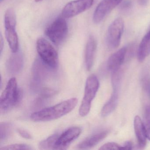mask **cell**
<instances>
[{
	"label": "cell",
	"instance_id": "cell-1",
	"mask_svg": "<svg viewBox=\"0 0 150 150\" xmlns=\"http://www.w3.org/2000/svg\"><path fill=\"white\" fill-rule=\"evenodd\" d=\"M78 102L76 98H71L49 108L34 112L30 117L34 122H46L58 119L71 112Z\"/></svg>",
	"mask_w": 150,
	"mask_h": 150
},
{
	"label": "cell",
	"instance_id": "cell-2",
	"mask_svg": "<svg viewBox=\"0 0 150 150\" xmlns=\"http://www.w3.org/2000/svg\"><path fill=\"white\" fill-rule=\"evenodd\" d=\"M21 92L17 87L15 78H12L8 82L0 98V111L5 113L13 108L21 98Z\"/></svg>",
	"mask_w": 150,
	"mask_h": 150
},
{
	"label": "cell",
	"instance_id": "cell-3",
	"mask_svg": "<svg viewBox=\"0 0 150 150\" xmlns=\"http://www.w3.org/2000/svg\"><path fill=\"white\" fill-rule=\"evenodd\" d=\"M100 83L97 77L94 74L88 78L86 81L84 96L79 110V114L82 117L86 116L89 113L91 103L99 89Z\"/></svg>",
	"mask_w": 150,
	"mask_h": 150
},
{
	"label": "cell",
	"instance_id": "cell-4",
	"mask_svg": "<svg viewBox=\"0 0 150 150\" xmlns=\"http://www.w3.org/2000/svg\"><path fill=\"white\" fill-rule=\"evenodd\" d=\"M36 49L38 55L45 64L51 68L57 67L59 64L57 52L49 41L42 38H38L37 41Z\"/></svg>",
	"mask_w": 150,
	"mask_h": 150
},
{
	"label": "cell",
	"instance_id": "cell-5",
	"mask_svg": "<svg viewBox=\"0 0 150 150\" xmlns=\"http://www.w3.org/2000/svg\"><path fill=\"white\" fill-rule=\"evenodd\" d=\"M68 26L65 18L58 17L45 30V35L53 43L59 45L67 36Z\"/></svg>",
	"mask_w": 150,
	"mask_h": 150
},
{
	"label": "cell",
	"instance_id": "cell-6",
	"mask_svg": "<svg viewBox=\"0 0 150 150\" xmlns=\"http://www.w3.org/2000/svg\"><path fill=\"white\" fill-rule=\"evenodd\" d=\"M124 28V22L122 18H117L110 25L106 39L107 45L110 49H116L119 46Z\"/></svg>",
	"mask_w": 150,
	"mask_h": 150
},
{
	"label": "cell",
	"instance_id": "cell-7",
	"mask_svg": "<svg viewBox=\"0 0 150 150\" xmlns=\"http://www.w3.org/2000/svg\"><path fill=\"white\" fill-rule=\"evenodd\" d=\"M95 0H74L67 3L62 10V16L70 18L74 17L89 9Z\"/></svg>",
	"mask_w": 150,
	"mask_h": 150
},
{
	"label": "cell",
	"instance_id": "cell-8",
	"mask_svg": "<svg viewBox=\"0 0 150 150\" xmlns=\"http://www.w3.org/2000/svg\"><path fill=\"white\" fill-rule=\"evenodd\" d=\"M123 0H102L95 10L93 21L99 23L110 13L112 10L122 2Z\"/></svg>",
	"mask_w": 150,
	"mask_h": 150
},
{
	"label": "cell",
	"instance_id": "cell-9",
	"mask_svg": "<svg viewBox=\"0 0 150 150\" xmlns=\"http://www.w3.org/2000/svg\"><path fill=\"white\" fill-rule=\"evenodd\" d=\"M81 132V129L79 127H72L67 129L59 136L55 144V149H67L70 144L79 137Z\"/></svg>",
	"mask_w": 150,
	"mask_h": 150
},
{
	"label": "cell",
	"instance_id": "cell-10",
	"mask_svg": "<svg viewBox=\"0 0 150 150\" xmlns=\"http://www.w3.org/2000/svg\"><path fill=\"white\" fill-rule=\"evenodd\" d=\"M127 50L126 47H123L110 57L107 63V66L112 73L121 68V66L125 59Z\"/></svg>",
	"mask_w": 150,
	"mask_h": 150
},
{
	"label": "cell",
	"instance_id": "cell-11",
	"mask_svg": "<svg viewBox=\"0 0 150 150\" xmlns=\"http://www.w3.org/2000/svg\"><path fill=\"white\" fill-rule=\"evenodd\" d=\"M97 48V42L94 37L89 36L85 50V63L86 67L90 71L93 67Z\"/></svg>",
	"mask_w": 150,
	"mask_h": 150
},
{
	"label": "cell",
	"instance_id": "cell-12",
	"mask_svg": "<svg viewBox=\"0 0 150 150\" xmlns=\"http://www.w3.org/2000/svg\"><path fill=\"white\" fill-rule=\"evenodd\" d=\"M109 133L108 130L101 132L93 134L83 140L77 145L79 149H87L94 147L106 137Z\"/></svg>",
	"mask_w": 150,
	"mask_h": 150
},
{
	"label": "cell",
	"instance_id": "cell-13",
	"mask_svg": "<svg viewBox=\"0 0 150 150\" xmlns=\"http://www.w3.org/2000/svg\"><path fill=\"white\" fill-rule=\"evenodd\" d=\"M134 126L139 146L141 148H143L146 144V137L144 125L143 124L141 118L139 116H136L134 118Z\"/></svg>",
	"mask_w": 150,
	"mask_h": 150
},
{
	"label": "cell",
	"instance_id": "cell-14",
	"mask_svg": "<svg viewBox=\"0 0 150 150\" xmlns=\"http://www.w3.org/2000/svg\"><path fill=\"white\" fill-rule=\"evenodd\" d=\"M150 54V30L143 38L139 46L137 58L139 62L144 61Z\"/></svg>",
	"mask_w": 150,
	"mask_h": 150
},
{
	"label": "cell",
	"instance_id": "cell-15",
	"mask_svg": "<svg viewBox=\"0 0 150 150\" xmlns=\"http://www.w3.org/2000/svg\"><path fill=\"white\" fill-rule=\"evenodd\" d=\"M16 27L5 28V35L8 45L13 53L17 52L19 49V40Z\"/></svg>",
	"mask_w": 150,
	"mask_h": 150
},
{
	"label": "cell",
	"instance_id": "cell-16",
	"mask_svg": "<svg viewBox=\"0 0 150 150\" xmlns=\"http://www.w3.org/2000/svg\"><path fill=\"white\" fill-rule=\"evenodd\" d=\"M118 90L119 89H113L111 97L103 107L101 115L103 117L111 114L116 108L118 101Z\"/></svg>",
	"mask_w": 150,
	"mask_h": 150
},
{
	"label": "cell",
	"instance_id": "cell-17",
	"mask_svg": "<svg viewBox=\"0 0 150 150\" xmlns=\"http://www.w3.org/2000/svg\"><path fill=\"white\" fill-rule=\"evenodd\" d=\"M23 63V57L21 54L17 52L13 53V54L10 57L8 62V66L9 67V70L12 69V71H16L20 70V67L22 66Z\"/></svg>",
	"mask_w": 150,
	"mask_h": 150
},
{
	"label": "cell",
	"instance_id": "cell-18",
	"mask_svg": "<svg viewBox=\"0 0 150 150\" xmlns=\"http://www.w3.org/2000/svg\"><path fill=\"white\" fill-rule=\"evenodd\" d=\"M4 23L5 28L16 27V16L14 11L12 8H8L6 11L4 18Z\"/></svg>",
	"mask_w": 150,
	"mask_h": 150
},
{
	"label": "cell",
	"instance_id": "cell-19",
	"mask_svg": "<svg viewBox=\"0 0 150 150\" xmlns=\"http://www.w3.org/2000/svg\"><path fill=\"white\" fill-rule=\"evenodd\" d=\"M58 134H54L42 141L39 144V148L41 149H55V144L58 137Z\"/></svg>",
	"mask_w": 150,
	"mask_h": 150
},
{
	"label": "cell",
	"instance_id": "cell-20",
	"mask_svg": "<svg viewBox=\"0 0 150 150\" xmlns=\"http://www.w3.org/2000/svg\"><path fill=\"white\" fill-rule=\"evenodd\" d=\"M1 141L6 139L10 134L12 125L9 123H1Z\"/></svg>",
	"mask_w": 150,
	"mask_h": 150
},
{
	"label": "cell",
	"instance_id": "cell-21",
	"mask_svg": "<svg viewBox=\"0 0 150 150\" xmlns=\"http://www.w3.org/2000/svg\"><path fill=\"white\" fill-rule=\"evenodd\" d=\"M30 146L25 144H13L0 148L1 150H32Z\"/></svg>",
	"mask_w": 150,
	"mask_h": 150
},
{
	"label": "cell",
	"instance_id": "cell-22",
	"mask_svg": "<svg viewBox=\"0 0 150 150\" xmlns=\"http://www.w3.org/2000/svg\"><path fill=\"white\" fill-rule=\"evenodd\" d=\"M122 146L114 142H109L104 144L99 150H121Z\"/></svg>",
	"mask_w": 150,
	"mask_h": 150
},
{
	"label": "cell",
	"instance_id": "cell-23",
	"mask_svg": "<svg viewBox=\"0 0 150 150\" xmlns=\"http://www.w3.org/2000/svg\"><path fill=\"white\" fill-rule=\"evenodd\" d=\"M143 84L146 91L148 92V93H150V79L147 75L143 78Z\"/></svg>",
	"mask_w": 150,
	"mask_h": 150
},
{
	"label": "cell",
	"instance_id": "cell-24",
	"mask_svg": "<svg viewBox=\"0 0 150 150\" xmlns=\"http://www.w3.org/2000/svg\"><path fill=\"white\" fill-rule=\"evenodd\" d=\"M17 131L19 134L24 138L27 139H30L32 138V137L30 134L26 130L22 129H18Z\"/></svg>",
	"mask_w": 150,
	"mask_h": 150
},
{
	"label": "cell",
	"instance_id": "cell-25",
	"mask_svg": "<svg viewBox=\"0 0 150 150\" xmlns=\"http://www.w3.org/2000/svg\"><path fill=\"white\" fill-rule=\"evenodd\" d=\"M145 130L146 138L150 141V119L146 121L144 125Z\"/></svg>",
	"mask_w": 150,
	"mask_h": 150
},
{
	"label": "cell",
	"instance_id": "cell-26",
	"mask_svg": "<svg viewBox=\"0 0 150 150\" xmlns=\"http://www.w3.org/2000/svg\"><path fill=\"white\" fill-rule=\"evenodd\" d=\"M132 144L131 141H126L123 145L122 146L121 150H132Z\"/></svg>",
	"mask_w": 150,
	"mask_h": 150
},
{
	"label": "cell",
	"instance_id": "cell-27",
	"mask_svg": "<svg viewBox=\"0 0 150 150\" xmlns=\"http://www.w3.org/2000/svg\"><path fill=\"white\" fill-rule=\"evenodd\" d=\"M137 1L141 6H145L148 4L149 0H137Z\"/></svg>",
	"mask_w": 150,
	"mask_h": 150
},
{
	"label": "cell",
	"instance_id": "cell-28",
	"mask_svg": "<svg viewBox=\"0 0 150 150\" xmlns=\"http://www.w3.org/2000/svg\"><path fill=\"white\" fill-rule=\"evenodd\" d=\"M0 45H1V53L2 52V50H3V47H4V41L2 38V35H1V38H0Z\"/></svg>",
	"mask_w": 150,
	"mask_h": 150
},
{
	"label": "cell",
	"instance_id": "cell-29",
	"mask_svg": "<svg viewBox=\"0 0 150 150\" xmlns=\"http://www.w3.org/2000/svg\"><path fill=\"white\" fill-rule=\"evenodd\" d=\"M42 1V0H35V1L36 2H39Z\"/></svg>",
	"mask_w": 150,
	"mask_h": 150
},
{
	"label": "cell",
	"instance_id": "cell-30",
	"mask_svg": "<svg viewBox=\"0 0 150 150\" xmlns=\"http://www.w3.org/2000/svg\"><path fill=\"white\" fill-rule=\"evenodd\" d=\"M2 1H3V0H0V1H1V2H2Z\"/></svg>",
	"mask_w": 150,
	"mask_h": 150
}]
</instances>
